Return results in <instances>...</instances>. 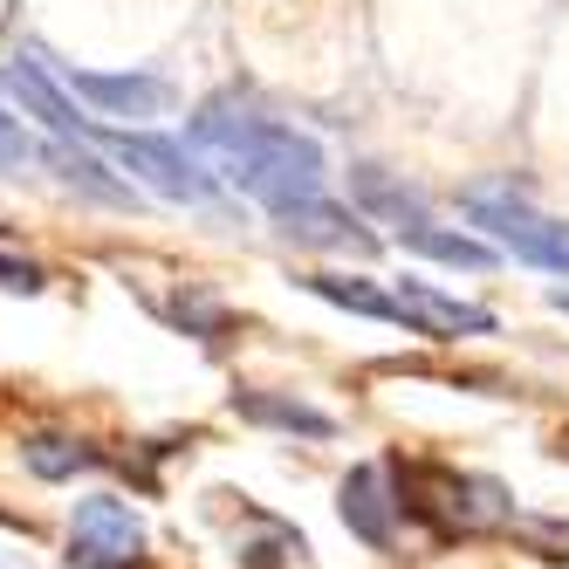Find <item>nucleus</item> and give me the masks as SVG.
<instances>
[{"label":"nucleus","mask_w":569,"mask_h":569,"mask_svg":"<svg viewBox=\"0 0 569 569\" xmlns=\"http://www.w3.org/2000/svg\"><path fill=\"white\" fill-rule=\"evenodd\" d=\"M220 166H227V179L240 192H254L268 213H281V207H296V199H316L322 192V144L302 138L296 124H274V117H254Z\"/></svg>","instance_id":"1"},{"label":"nucleus","mask_w":569,"mask_h":569,"mask_svg":"<svg viewBox=\"0 0 569 569\" xmlns=\"http://www.w3.org/2000/svg\"><path fill=\"white\" fill-rule=\"evenodd\" d=\"M398 508L419 515L426 528H439V536H473V528L508 521V501L495 480H467V473L432 467V460L398 467Z\"/></svg>","instance_id":"2"},{"label":"nucleus","mask_w":569,"mask_h":569,"mask_svg":"<svg viewBox=\"0 0 569 569\" xmlns=\"http://www.w3.org/2000/svg\"><path fill=\"white\" fill-rule=\"evenodd\" d=\"M467 213H473V227L495 233L508 254L536 261V268H549V274H569V227L542 220L536 207H521L508 186H473V192H467Z\"/></svg>","instance_id":"3"},{"label":"nucleus","mask_w":569,"mask_h":569,"mask_svg":"<svg viewBox=\"0 0 569 569\" xmlns=\"http://www.w3.org/2000/svg\"><path fill=\"white\" fill-rule=\"evenodd\" d=\"M138 549H144V528L117 495L76 501V515H69V562L76 569H131Z\"/></svg>","instance_id":"4"},{"label":"nucleus","mask_w":569,"mask_h":569,"mask_svg":"<svg viewBox=\"0 0 569 569\" xmlns=\"http://www.w3.org/2000/svg\"><path fill=\"white\" fill-rule=\"evenodd\" d=\"M110 151L124 158V166H131L151 192L179 199V207H207V199L220 192V186H213V179L186 158V144H179V138H158V131H117V138H110Z\"/></svg>","instance_id":"5"},{"label":"nucleus","mask_w":569,"mask_h":569,"mask_svg":"<svg viewBox=\"0 0 569 569\" xmlns=\"http://www.w3.org/2000/svg\"><path fill=\"white\" fill-rule=\"evenodd\" d=\"M281 233L296 240V248H337V254H378V233H363V220L350 207H330V199H296V207L274 213Z\"/></svg>","instance_id":"6"},{"label":"nucleus","mask_w":569,"mask_h":569,"mask_svg":"<svg viewBox=\"0 0 569 569\" xmlns=\"http://www.w3.org/2000/svg\"><path fill=\"white\" fill-rule=\"evenodd\" d=\"M391 296H398L405 330H426V337H487V330H495V316H487V309H473V302H460V296L432 289V281H412V274H405Z\"/></svg>","instance_id":"7"},{"label":"nucleus","mask_w":569,"mask_h":569,"mask_svg":"<svg viewBox=\"0 0 569 569\" xmlns=\"http://www.w3.org/2000/svg\"><path fill=\"white\" fill-rule=\"evenodd\" d=\"M69 90L90 97L103 117H166L172 83L166 76H110V69H69Z\"/></svg>","instance_id":"8"},{"label":"nucleus","mask_w":569,"mask_h":569,"mask_svg":"<svg viewBox=\"0 0 569 569\" xmlns=\"http://www.w3.org/2000/svg\"><path fill=\"white\" fill-rule=\"evenodd\" d=\"M391 508L398 501H385V473L378 467H357L350 480H343V521H350V536L357 542H371V549H391Z\"/></svg>","instance_id":"9"},{"label":"nucleus","mask_w":569,"mask_h":569,"mask_svg":"<svg viewBox=\"0 0 569 569\" xmlns=\"http://www.w3.org/2000/svg\"><path fill=\"white\" fill-rule=\"evenodd\" d=\"M49 166H56V179H62V186H76L83 199H97V207H131V199H138L124 179H117V172L103 166V158H90L83 144H69V138L49 151Z\"/></svg>","instance_id":"10"},{"label":"nucleus","mask_w":569,"mask_h":569,"mask_svg":"<svg viewBox=\"0 0 569 569\" xmlns=\"http://www.w3.org/2000/svg\"><path fill=\"white\" fill-rule=\"evenodd\" d=\"M0 83H8V90H14L34 117H42V124H49L56 138H83V117H76V103H69V97L49 83V76H42V62H14L8 76H0Z\"/></svg>","instance_id":"11"},{"label":"nucleus","mask_w":569,"mask_h":569,"mask_svg":"<svg viewBox=\"0 0 569 569\" xmlns=\"http://www.w3.org/2000/svg\"><path fill=\"white\" fill-rule=\"evenodd\" d=\"M233 412L254 419V426L302 432V439H330V432H337L330 412H316V405H302V398H274V391H233Z\"/></svg>","instance_id":"12"},{"label":"nucleus","mask_w":569,"mask_h":569,"mask_svg":"<svg viewBox=\"0 0 569 569\" xmlns=\"http://www.w3.org/2000/svg\"><path fill=\"white\" fill-rule=\"evenodd\" d=\"M302 289L322 296V302H337V309H350V316L405 322V316H398V296H391V289H371V281H350V274H302Z\"/></svg>","instance_id":"13"},{"label":"nucleus","mask_w":569,"mask_h":569,"mask_svg":"<svg viewBox=\"0 0 569 569\" xmlns=\"http://www.w3.org/2000/svg\"><path fill=\"white\" fill-rule=\"evenodd\" d=\"M398 240L419 248V254H432V261H446V268H495V248H480V240H467V233H439L432 220L398 227Z\"/></svg>","instance_id":"14"},{"label":"nucleus","mask_w":569,"mask_h":569,"mask_svg":"<svg viewBox=\"0 0 569 569\" xmlns=\"http://www.w3.org/2000/svg\"><path fill=\"white\" fill-rule=\"evenodd\" d=\"M21 460H28V473H42V480H69V473H83L97 453L83 439H69V432H34L21 446Z\"/></svg>","instance_id":"15"},{"label":"nucleus","mask_w":569,"mask_h":569,"mask_svg":"<svg viewBox=\"0 0 569 569\" xmlns=\"http://www.w3.org/2000/svg\"><path fill=\"white\" fill-rule=\"evenodd\" d=\"M42 268H34V261H14V254H0V289H8V296H34V289H42Z\"/></svg>","instance_id":"16"},{"label":"nucleus","mask_w":569,"mask_h":569,"mask_svg":"<svg viewBox=\"0 0 569 569\" xmlns=\"http://www.w3.org/2000/svg\"><path fill=\"white\" fill-rule=\"evenodd\" d=\"M21 158H28V131L14 124V117H0V172H14Z\"/></svg>","instance_id":"17"},{"label":"nucleus","mask_w":569,"mask_h":569,"mask_svg":"<svg viewBox=\"0 0 569 569\" xmlns=\"http://www.w3.org/2000/svg\"><path fill=\"white\" fill-rule=\"evenodd\" d=\"M549 302H556V309H569V289H549Z\"/></svg>","instance_id":"18"}]
</instances>
